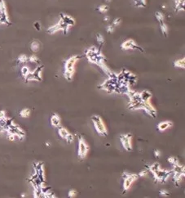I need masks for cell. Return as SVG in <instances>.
<instances>
[{
	"instance_id": "obj_5",
	"label": "cell",
	"mask_w": 185,
	"mask_h": 198,
	"mask_svg": "<svg viewBox=\"0 0 185 198\" xmlns=\"http://www.w3.org/2000/svg\"><path fill=\"white\" fill-rule=\"evenodd\" d=\"M89 151V146L83 138H79V145H78V155L81 158H85Z\"/></svg>"
},
{
	"instance_id": "obj_12",
	"label": "cell",
	"mask_w": 185,
	"mask_h": 198,
	"mask_svg": "<svg viewBox=\"0 0 185 198\" xmlns=\"http://www.w3.org/2000/svg\"><path fill=\"white\" fill-rule=\"evenodd\" d=\"M171 125H172V123L170 122V121H164V122H162V123L158 125V128L160 131H164L165 129H167Z\"/></svg>"
},
{
	"instance_id": "obj_3",
	"label": "cell",
	"mask_w": 185,
	"mask_h": 198,
	"mask_svg": "<svg viewBox=\"0 0 185 198\" xmlns=\"http://www.w3.org/2000/svg\"><path fill=\"white\" fill-rule=\"evenodd\" d=\"M92 121L95 124V128L96 129L98 133H100V135H106L107 134V129L105 127V124L101 120V118L100 116H93Z\"/></svg>"
},
{
	"instance_id": "obj_14",
	"label": "cell",
	"mask_w": 185,
	"mask_h": 198,
	"mask_svg": "<svg viewBox=\"0 0 185 198\" xmlns=\"http://www.w3.org/2000/svg\"><path fill=\"white\" fill-rule=\"evenodd\" d=\"M31 72L30 70V68L28 67V66H26V65H25V66H23L22 68H21V75H22V76L24 78H26L29 75V74Z\"/></svg>"
},
{
	"instance_id": "obj_1",
	"label": "cell",
	"mask_w": 185,
	"mask_h": 198,
	"mask_svg": "<svg viewBox=\"0 0 185 198\" xmlns=\"http://www.w3.org/2000/svg\"><path fill=\"white\" fill-rule=\"evenodd\" d=\"M78 60V57L77 56H73L69 58L65 65V77L70 80H72L73 76L74 75V71H75V63L77 62V61Z\"/></svg>"
},
{
	"instance_id": "obj_11",
	"label": "cell",
	"mask_w": 185,
	"mask_h": 198,
	"mask_svg": "<svg viewBox=\"0 0 185 198\" xmlns=\"http://www.w3.org/2000/svg\"><path fill=\"white\" fill-rule=\"evenodd\" d=\"M40 49V43L37 40H34L30 43V50L34 53H37Z\"/></svg>"
},
{
	"instance_id": "obj_25",
	"label": "cell",
	"mask_w": 185,
	"mask_h": 198,
	"mask_svg": "<svg viewBox=\"0 0 185 198\" xmlns=\"http://www.w3.org/2000/svg\"><path fill=\"white\" fill-rule=\"evenodd\" d=\"M109 19H110L109 17H105V21H109Z\"/></svg>"
},
{
	"instance_id": "obj_23",
	"label": "cell",
	"mask_w": 185,
	"mask_h": 198,
	"mask_svg": "<svg viewBox=\"0 0 185 198\" xmlns=\"http://www.w3.org/2000/svg\"><path fill=\"white\" fill-rule=\"evenodd\" d=\"M34 27L37 29L38 30H41V25L40 23L39 22H35L34 24Z\"/></svg>"
},
{
	"instance_id": "obj_6",
	"label": "cell",
	"mask_w": 185,
	"mask_h": 198,
	"mask_svg": "<svg viewBox=\"0 0 185 198\" xmlns=\"http://www.w3.org/2000/svg\"><path fill=\"white\" fill-rule=\"evenodd\" d=\"M58 133H59V135H60L61 138L65 139V140H67L69 143L72 142L73 139V137L72 134H71V133H70L66 129L63 128V127L59 129Z\"/></svg>"
},
{
	"instance_id": "obj_24",
	"label": "cell",
	"mask_w": 185,
	"mask_h": 198,
	"mask_svg": "<svg viewBox=\"0 0 185 198\" xmlns=\"http://www.w3.org/2000/svg\"><path fill=\"white\" fill-rule=\"evenodd\" d=\"M161 154V152L159 151H155V155H157V156H159Z\"/></svg>"
},
{
	"instance_id": "obj_19",
	"label": "cell",
	"mask_w": 185,
	"mask_h": 198,
	"mask_svg": "<svg viewBox=\"0 0 185 198\" xmlns=\"http://www.w3.org/2000/svg\"><path fill=\"white\" fill-rule=\"evenodd\" d=\"M96 37H97V41L100 43H103L105 42V38L103 37L101 35H98Z\"/></svg>"
},
{
	"instance_id": "obj_22",
	"label": "cell",
	"mask_w": 185,
	"mask_h": 198,
	"mask_svg": "<svg viewBox=\"0 0 185 198\" xmlns=\"http://www.w3.org/2000/svg\"><path fill=\"white\" fill-rule=\"evenodd\" d=\"M120 23H121V20L118 18V19H115V20L113 21V25H114V26H117V25H120Z\"/></svg>"
},
{
	"instance_id": "obj_13",
	"label": "cell",
	"mask_w": 185,
	"mask_h": 198,
	"mask_svg": "<svg viewBox=\"0 0 185 198\" xmlns=\"http://www.w3.org/2000/svg\"><path fill=\"white\" fill-rule=\"evenodd\" d=\"M30 113H31V110H30V109L25 108V109H23V110H20V115L23 118H27L30 115Z\"/></svg>"
},
{
	"instance_id": "obj_17",
	"label": "cell",
	"mask_w": 185,
	"mask_h": 198,
	"mask_svg": "<svg viewBox=\"0 0 185 198\" xmlns=\"http://www.w3.org/2000/svg\"><path fill=\"white\" fill-rule=\"evenodd\" d=\"M28 61L32 63H38L39 62V59H38V58L37 57V56H35V55L30 56V58H28Z\"/></svg>"
},
{
	"instance_id": "obj_21",
	"label": "cell",
	"mask_w": 185,
	"mask_h": 198,
	"mask_svg": "<svg viewBox=\"0 0 185 198\" xmlns=\"http://www.w3.org/2000/svg\"><path fill=\"white\" fill-rule=\"evenodd\" d=\"M115 26H114V25H109V26H108V28H107V30H108V32H109V33H113V31H114V29H115Z\"/></svg>"
},
{
	"instance_id": "obj_9",
	"label": "cell",
	"mask_w": 185,
	"mask_h": 198,
	"mask_svg": "<svg viewBox=\"0 0 185 198\" xmlns=\"http://www.w3.org/2000/svg\"><path fill=\"white\" fill-rule=\"evenodd\" d=\"M137 178V175H128L126 177V178L125 179V182H124V188L125 190H127L128 188H130V185L132 184L135 180Z\"/></svg>"
},
{
	"instance_id": "obj_7",
	"label": "cell",
	"mask_w": 185,
	"mask_h": 198,
	"mask_svg": "<svg viewBox=\"0 0 185 198\" xmlns=\"http://www.w3.org/2000/svg\"><path fill=\"white\" fill-rule=\"evenodd\" d=\"M121 140H122L123 147H124L126 150L129 151L131 149V138H130V136L129 135V134L122 136Z\"/></svg>"
},
{
	"instance_id": "obj_8",
	"label": "cell",
	"mask_w": 185,
	"mask_h": 198,
	"mask_svg": "<svg viewBox=\"0 0 185 198\" xmlns=\"http://www.w3.org/2000/svg\"><path fill=\"white\" fill-rule=\"evenodd\" d=\"M137 48V44L133 39H127L122 44V48L126 49V50H127V49H135Z\"/></svg>"
},
{
	"instance_id": "obj_2",
	"label": "cell",
	"mask_w": 185,
	"mask_h": 198,
	"mask_svg": "<svg viewBox=\"0 0 185 198\" xmlns=\"http://www.w3.org/2000/svg\"><path fill=\"white\" fill-rule=\"evenodd\" d=\"M0 24L6 25L11 24L8 17V8L4 0H0Z\"/></svg>"
},
{
	"instance_id": "obj_26",
	"label": "cell",
	"mask_w": 185,
	"mask_h": 198,
	"mask_svg": "<svg viewBox=\"0 0 185 198\" xmlns=\"http://www.w3.org/2000/svg\"><path fill=\"white\" fill-rule=\"evenodd\" d=\"M105 1H106V3H110V2H111L112 0H105Z\"/></svg>"
},
{
	"instance_id": "obj_4",
	"label": "cell",
	"mask_w": 185,
	"mask_h": 198,
	"mask_svg": "<svg viewBox=\"0 0 185 198\" xmlns=\"http://www.w3.org/2000/svg\"><path fill=\"white\" fill-rule=\"evenodd\" d=\"M43 66H38L34 71H31L25 80L27 81H41L43 80Z\"/></svg>"
},
{
	"instance_id": "obj_10",
	"label": "cell",
	"mask_w": 185,
	"mask_h": 198,
	"mask_svg": "<svg viewBox=\"0 0 185 198\" xmlns=\"http://www.w3.org/2000/svg\"><path fill=\"white\" fill-rule=\"evenodd\" d=\"M51 123H52V125L54 126V127H59L60 125V116L56 114L52 115V116L51 118Z\"/></svg>"
},
{
	"instance_id": "obj_16",
	"label": "cell",
	"mask_w": 185,
	"mask_h": 198,
	"mask_svg": "<svg viewBox=\"0 0 185 198\" xmlns=\"http://www.w3.org/2000/svg\"><path fill=\"white\" fill-rule=\"evenodd\" d=\"M28 57L25 54H21L18 57V61H19V62L20 63H25L26 62H28Z\"/></svg>"
},
{
	"instance_id": "obj_18",
	"label": "cell",
	"mask_w": 185,
	"mask_h": 198,
	"mask_svg": "<svg viewBox=\"0 0 185 198\" xmlns=\"http://www.w3.org/2000/svg\"><path fill=\"white\" fill-rule=\"evenodd\" d=\"M109 6L107 5H101L99 7V8H98V10L102 13H107L108 11H109Z\"/></svg>"
},
{
	"instance_id": "obj_20",
	"label": "cell",
	"mask_w": 185,
	"mask_h": 198,
	"mask_svg": "<svg viewBox=\"0 0 185 198\" xmlns=\"http://www.w3.org/2000/svg\"><path fill=\"white\" fill-rule=\"evenodd\" d=\"M76 195H77V192L74 190H70L69 192V197H74Z\"/></svg>"
},
{
	"instance_id": "obj_15",
	"label": "cell",
	"mask_w": 185,
	"mask_h": 198,
	"mask_svg": "<svg viewBox=\"0 0 185 198\" xmlns=\"http://www.w3.org/2000/svg\"><path fill=\"white\" fill-rule=\"evenodd\" d=\"M175 66L176 67L184 68V59H180L175 62Z\"/></svg>"
}]
</instances>
